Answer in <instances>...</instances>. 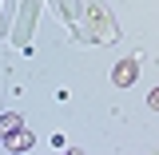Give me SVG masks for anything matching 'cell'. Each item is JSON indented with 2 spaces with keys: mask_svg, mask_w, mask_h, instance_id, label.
I'll list each match as a JSON object with an SVG mask.
<instances>
[{
  "mask_svg": "<svg viewBox=\"0 0 159 155\" xmlns=\"http://www.w3.org/2000/svg\"><path fill=\"white\" fill-rule=\"evenodd\" d=\"M116 80H119V84H127V80H135V64H123V68L116 72Z\"/></svg>",
  "mask_w": 159,
  "mask_h": 155,
  "instance_id": "1",
  "label": "cell"
},
{
  "mask_svg": "<svg viewBox=\"0 0 159 155\" xmlns=\"http://www.w3.org/2000/svg\"><path fill=\"white\" fill-rule=\"evenodd\" d=\"M151 107H159V92H155V96H151Z\"/></svg>",
  "mask_w": 159,
  "mask_h": 155,
  "instance_id": "2",
  "label": "cell"
}]
</instances>
